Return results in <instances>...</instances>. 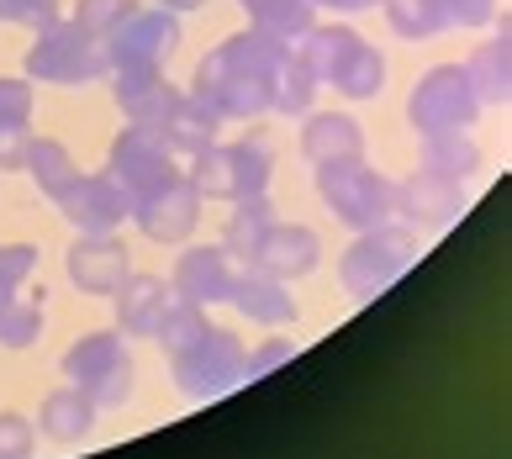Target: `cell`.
<instances>
[{
	"label": "cell",
	"mask_w": 512,
	"mask_h": 459,
	"mask_svg": "<svg viewBox=\"0 0 512 459\" xmlns=\"http://www.w3.org/2000/svg\"><path fill=\"white\" fill-rule=\"evenodd\" d=\"M286 53L291 43H280V37L259 32V27H243L196 64L191 95H201L222 122H254L270 111V85Z\"/></svg>",
	"instance_id": "obj_1"
},
{
	"label": "cell",
	"mask_w": 512,
	"mask_h": 459,
	"mask_svg": "<svg viewBox=\"0 0 512 459\" xmlns=\"http://www.w3.org/2000/svg\"><path fill=\"white\" fill-rule=\"evenodd\" d=\"M291 48L312 69V80L333 85L344 101H375L386 90V53L370 37H359L349 22H312Z\"/></svg>",
	"instance_id": "obj_2"
},
{
	"label": "cell",
	"mask_w": 512,
	"mask_h": 459,
	"mask_svg": "<svg viewBox=\"0 0 512 459\" xmlns=\"http://www.w3.org/2000/svg\"><path fill=\"white\" fill-rule=\"evenodd\" d=\"M191 185L201 190V201H249L270 190L275 175V148L270 138H243V143H212L206 153L191 159Z\"/></svg>",
	"instance_id": "obj_3"
},
{
	"label": "cell",
	"mask_w": 512,
	"mask_h": 459,
	"mask_svg": "<svg viewBox=\"0 0 512 459\" xmlns=\"http://www.w3.org/2000/svg\"><path fill=\"white\" fill-rule=\"evenodd\" d=\"M22 64H27V80H37V85H96L111 74L101 37L74 27L69 16L32 32V48H27Z\"/></svg>",
	"instance_id": "obj_4"
},
{
	"label": "cell",
	"mask_w": 512,
	"mask_h": 459,
	"mask_svg": "<svg viewBox=\"0 0 512 459\" xmlns=\"http://www.w3.org/2000/svg\"><path fill=\"white\" fill-rule=\"evenodd\" d=\"M412 264H417V233L402 222H381L349 243V254L338 259V280H344L349 296L370 301V296L391 291Z\"/></svg>",
	"instance_id": "obj_5"
},
{
	"label": "cell",
	"mask_w": 512,
	"mask_h": 459,
	"mask_svg": "<svg viewBox=\"0 0 512 459\" xmlns=\"http://www.w3.org/2000/svg\"><path fill=\"white\" fill-rule=\"evenodd\" d=\"M481 95L470 85L465 64H433L407 95V122L417 138H439V132H470L481 117Z\"/></svg>",
	"instance_id": "obj_6"
},
{
	"label": "cell",
	"mask_w": 512,
	"mask_h": 459,
	"mask_svg": "<svg viewBox=\"0 0 512 459\" xmlns=\"http://www.w3.org/2000/svg\"><path fill=\"white\" fill-rule=\"evenodd\" d=\"M317 196L328 201V212L338 222H349L354 233H370V227L396 217V180H386L381 169H370L365 159L322 164L317 169Z\"/></svg>",
	"instance_id": "obj_7"
},
{
	"label": "cell",
	"mask_w": 512,
	"mask_h": 459,
	"mask_svg": "<svg viewBox=\"0 0 512 459\" xmlns=\"http://www.w3.org/2000/svg\"><path fill=\"white\" fill-rule=\"evenodd\" d=\"M64 375H69V386L101 412V407H122L132 396V375L138 370H132V354H127L122 333H90L64 354Z\"/></svg>",
	"instance_id": "obj_8"
},
{
	"label": "cell",
	"mask_w": 512,
	"mask_h": 459,
	"mask_svg": "<svg viewBox=\"0 0 512 459\" xmlns=\"http://www.w3.org/2000/svg\"><path fill=\"white\" fill-rule=\"evenodd\" d=\"M111 74L117 69H164L180 53V16L159 6H138L117 32L101 37Z\"/></svg>",
	"instance_id": "obj_9"
},
{
	"label": "cell",
	"mask_w": 512,
	"mask_h": 459,
	"mask_svg": "<svg viewBox=\"0 0 512 459\" xmlns=\"http://www.w3.org/2000/svg\"><path fill=\"white\" fill-rule=\"evenodd\" d=\"M106 175L117 180L132 201H143L148 190H159V185H169L175 175H185L180 169V159L169 153V143L159 138L154 127H122L117 138H111V159H106Z\"/></svg>",
	"instance_id": "obj_10"
},
{
	"label": "cell",
	"mask_w": 512,
	"mask_h": 459,
	"mask_svg": "<svg viewBox=\"0 0 512 459\" xmlns=\"http://www.w3.org/2000/svg\"><path fill=\"white\" fill-rule=\"evenodd\" d=\"M243 354L249 349H243L227 328H206L191 349L175 354L169 365H175V380H180L185 396H222L243 380Z\"/></svg>",
	"instance_id": "obj_11"
},
{
	"label": "cell",
	"mask_w": 512,
	"mask_h": 459,
	"mask_svg": "<svg viewBox=\"0 0 512 459\" xmlns=\"http://www.w3.org/2000/svg\"><path fill=\"white\" fill-rule=\"evenodd\" d=\"M59 212L80 227V233H117V227L132 217V196L101 169V175H74L59 196Z\"/></svg>",
	"instance_id": "obj_12"
},
{
	"label": "cell",
	"mask_w": 512,
	"mask_h": 459,
	"mask_svg": "<svg viewBox=\"0 0 512 459\" xmlns=\"http://www.w3.org/2000/svg\"><path fill=\"white\" fill-rule=\"evenodd\" d=\"M322 264V238L312 233L307 222H270L259 233V243L249 248V270L275 275V280H301Z\"/></svg>",
	"instance_id": "obj_13"
},
{
	"label": "cell",
	"mask_w": 512,
	"mask_h": 459,
	"mask_svg": "<svg viewBox=\"0 0 512 459\" xmlns=\"http://www.w3.org/2000/svg\"><path fill=\"white\" fill-rule=\"evenodd\" d=\"M132 222H138L143 238H154V243L191 238L196 222H201V190L191 185V175H175L169 185L148 190L143 201H132Z\"/></svg>",
	"instance_id": "obj_14"
},
{
	"label": "cell",
	"mask_w": 512,
	"mask_h": 459,
	"mask_svg": "<svg viewBox=\"0 0 512 459\" xmlns=\"http://www.w3.org/2000/svg\"><path fill=\"white\" fill-rule=\"evenodd\" d=\"M111 95H117L122 117L132 127H154L159 132L185 90L169 80L164 69H117V74H111Z\"/></svg>",
	"instance_id": "obj_15"
},
{
	"label": "cell",
	"mask_w": 512,
	"mask_h": 459,
	"mask_svg": "<svg viewBox=\"0 0 512 459\" xmlns=\"http://www.w3.org/2000/svg\"><path fill=\"white\" fill-rule=\"evenodd\" d=\"M460 212H465V185L460 180L417 169L412 180L396 185V217H402V227H444Z\"/></svg>",
	"instance_id": "obj_16"
},
{
	"label": "cell",
	"mask_w": 512,
	"mask_h": 459,
	"mask_svg": "<svg viewBox=\"0 0 512 459\" xmlns=\"http://www.w3.org/2000/svg\"><path fill=\"white\" fill-rule=\"evenodd\" d=\"M64 270L85 296H117V285L132 275L127 270V248L111 233H80V243H74L69 259H64Z\"/></svg>",
	"instance_id": "obj_17"
},
{
	"label": "cell",
	"mask_w": 512,
	"mask_h": 459,
	"mask_svg": "<svg viewBox=\"0 0 512 459\" xmlns=\"http://www.w3.org/2000/svg\"><path fill=\"white\" fill-rule=\"evenodd\" d=\"M233 280H238V264L227 248H185L180 264H175V296L180 301H196V306H217L233 296Z\"/></svg>",
	"instance_id": "obj_18"
},
{
	"label": "cell",
	"mask_w": 512,
	"mask_h": 459,
	"mask_svg": "<svg viewBox=\"0 0 512 459\" xmlns=\"http://www.w3.org/2000/svg\"><path fill=\"white\" fill-rule=\"evenodd\" d=\"M301 159L307 164H349V159H365V127L344 111H307L301 117Z\"/></svg>",
	"instance_id": "obj_19"
},
{
	"label": "cell",
	"mask_w": 512,
	"mask_h": 459,
	"mask_svg": "<svg viewBox=\"0 0 512 459\" xmlns=\"http://www.w3.org/2000/svg\"><path fill=\"white\" fill-rule=\"evenodd\" d=\"M175 306V285L159 275H127L117 285V322L132 338H154V328L164 322V312Z\"/></svg>",
	"instance_id": "obj_20"
},
{
	"label": "cell",
	"mask_w": 512,
	"mask_h": 459,
	"mask_svg": "<svg viewBox=\"0 0 512 459\" xmlns=\"http://www.w3.org/2000/svg\"><path fill=\"white\" fill-rule=\"evenodd\" d=\"M159 138L169 143L175 159H196V153H206L212 143H222V117L201 101V95L185 90L175 101V111H169V122L159 127Z\"/></svg>",
	"instance_id": "obj_21"
},
{
	"label": "cell",
	"mask_w": 512,
	"mask_h": 459,
	"mask_svg": "<svg viewBox=\"0 0 512 459\" xmlns=\"http://www.w3.org/2000/svg\"><path fill=\"white\" fill-rule=\"evenodd\" d=\"M227 301H233L249 322H259V328H291V322H296V301L286 291V280L259 275V270H238L233 296H227Z\"/></svg>",
	"instance_id": "obj_22"
},
{
	"label": "cell",
	"mask_w": 512,
	"mask_h": 459,
	"mask_svg": "<svg viewBox=\"0 0 512 459\" xmlns=\"http://www.w3.org/2000/svg\"><path fill=\"white\" fill-rule=\"evenodd\" d=\"M465 74H470V85H476L481 106H507V95H512V43H507V32L486 37V43L465 59Z\"/></svg>",
	"instance_id": "obj_23"
},
{
	"label": "cell",
	"mask_w": 512,
	"mask_h": 459,
	"mask_svg": "<svg viewBox=\"0 0 512 459\" xmlns=\"http://www.w3.org/2000/svg\"><path fill=\"white\" fill-rule=\"evenodd\" d=\"M428 175H444V180H470L481 169V143L470 132H439V138H423V164Z\"/></svg>",
	"instance_id": "obj_24"
},
{
	"label": "cell",
	"mask_w": 512,
	"mask_h": 459,
	"mask_svg": "<svg viewBox=\"0 0 512 459\" xmlns=\"http://www.w3.org/2000/svg\"><path fill=\"white\" fill-rule=\"evenodd\" d=\"M238 6H243V16H249V27L280 37V43H296V37L317 22L312 0H238Z\"/></svg>",
	"instance_id": "obj_25"
},
{
	"label": "cell",
	"mask_w": 512,
	"mask_h": 459,
	"mask_svg": "<svg viewBox=\"0 0 512 459\" xmlns=\"http://www.w3.org/2000/svg\"><path fill=\"white\" fill-rule=\"evenodd\" d=\"M37 423H43V433L53 438V444H80V438L90 433V423H96V407H90L74 386H64V391H53L43 401Z\"/></svg>",
	"instance_id": "obj_26"
},
{
	"label": "cell",
	"mask_w": 512,
	"mask_h": 459,
	"mask_svg": "<svg viewBox=\"0 0 512 459\" xmlns=\"http://www.w3.org/2000/svg\"><path fill=\"white\" fill-rule=\"evenodd\" d=\"M317 80H312V69L296 59V48L280 59V69H275V85H270V111L275 117H307L312 111V101H317Z\"/></svg>",
	"instance_id": "obj_27"
},
{
	"label": "cell",
	"mask_w": 512,
	"mask_h": 459,
	"mask_svg": "<svg viewBox=\"0 0 512 459\" xmlns=\"http://www.w3.org/2000/svg\"><path fill=\"white\" fill-rule=\"evenodd\" d=\"M22 169L37 180V190H43V196H59V190L80 175V169H74V159H69V148H64L59 138H32Z\"/></svg>",
	"instance_id": "obj_28"
},
{
	"label": "cell",
	"mask_w": 512,
	"mask_h": 459,
	"mask_svg": "<svg viewBox=\"0 0 512 459\" xmlns=\"http://www.w3.org/2000/svg\"><path fill=\"white\" fill-rule=\"evenodd\" d=\"M381 11H386L391 32H396V37H407V43H423V37L449 32L439 0H381Z\"/></svg>",
	"instance_id": "obj_29"
},
{
	"label": "cell",
	"mask_w": 512,
	"mask_h": 459,
	"mask_svg": "<svg viewBox=\"0 0 512 459\" xmlns=\"http://www.w3.org/2000/svg\"><path fill=\"white\" fill-rule=\"evenodd\" d=\"M270 222H275L270 196L233 201V217H227V238H222V248H227V254H243V259H249V248L259 243V233H264Z\"/></svg>",
	"instance_id": "obj_30"
},
{
	"label": "cell",
	"mask_w": 512,
	"mask_h": 459,
	"mask_svg": "<svg viewBox=\"0 0 512 459\" xmlns=\"http://www.w3.org/2000/svg\"><path fill=\"white\" fill-rule=\"evenodd\" d=\"M201 333H206V306H196V301H180V296H175V306L164 312V322L154 328V338L164 343V354H169V359L185 354V349H191V343H196Z\"/></svg>",
	"instance_id": "obj_31"
},
{
	"label": "cell",
	"mask_w": 512,
	"mask_h": 459,
	"mask_svg": "<svg viewBox=\"0 0 512 459\" xmlns=\"http://www.w3.org/2000/svg\"><path fill=\"white\" fill-rule=\"evenodd\" d=\"M32 338H43V301H0V343L6 349H27Z\"/></svg>",
	"instance_id": "obj_32"
},
{
	"label": "cell",
	"mask_w": 512,
	"mask_h": 459,
	"mask_svg": "<svg viewBox=\"0 0 512 459\" xmlns=\"http://www.w3.org/2000/svg\"><path fill=\"white\" fill-rule=\"evenodd\" d=\"M132 11H138V0H74L69 22L85 27L90 37H106V32H117Z\"/></svg>",
	"instance_id": "obj_33"
},
{
	"label": "cell",
	"mask_w": 512,
	"mask_h": 459,
	"mask_svg": "<svg viewBox=\"0 0 512 459\" xmlns=\"http://www.w3.org/2000/svg\"><path fill=\"white\" fill-rule=\"evenodd\" d=\"M32 111H37V95H32V80H6L0 74V127H32Z\"/></svg>",
	"instance_id": "obj_34"
},
{
	"label": "cell",
	"mask_w": 512,
	"mask_h": 459,
	"mask_svg": "<svg viewBox=\"0 0 512 459\" xmlns=\"http://www.w3.org/2000/svg\"><path fill=\"white\" fill-rule=\"evenodd\" d=\"M64 16V0H0V22L6 27H48V22H59Z\"/></svg>",
	"instance_id": "obj_35"
},
{
	"label": "cell",
	"mask_w": 512,
	"mask_h": 459,
	"mask_svg": "<svg viewBox=\"0 0 512 459\" xmlns=\"http://www.w3.org/2000/svg\"><path fill=\"white\" fill-rule=\"evenodd\" d=\"M32 270H37V248H27V243H6V248H0V296H11L16 285H27Z\"/></svg>",
	"instance_id": "obj_36"
},
{
	"label": "cell",
	"mask_w": 512,
	"mask_h": 459,
	"mask_svg": "<svg viewBox=\"0 0 512 459\" xmlns=\"http://www.w3.org/2000/svg\"><path fill=\"white\" fill-rule=\"evenodd\" d=\"M291 354H296V343H291V338H270V343H259L254 354H243V380H259V375H270L275 365H286Z\"/></svg>",
	"instance_id": "obj_37"
},
{
	"label": "cell",
	"mask_w": 512,
	"mask_h": 459,
	"mask_svg": "<svg viewBox=\"0 0 512 459\" xmlns=\"http://www.w3.org/2000/svg\"><path fill=\"white\" fill-rule=\"evenodd\" d=\"M439 6L449 27H491L497 16V0H439Z\"/></svg>",
	"instance_id": "obj_38"
},
{
	"label": "cell",
	"mask_w": 512,
	"mask_h": 459,
	"mask_svg": "<svg viewBox=\"0 0 512 459\" xmlns=\"http://www.w3.org/2000/svg\"><path fill=\"white\" fill-rule=\"evenodd\" d=\"M32 454V423L16 412H0V459H27Z\"/></svg>",
	"instance_id": "obj_39"
},
{
	"label": "cell",
	"mask_w": 512,
	"mask_h": 459,
	"mask_svg": "<svg viewBox=\"0 0 512 459\" xmlns=\"http://www.w3.org/2000/svg\"><path fill=\"white\" fill-rule=\"evenodd\" d=\"M27 143H32L27 127H0V169H22L27 164Z\"/></svg>",
	"instance_id": "obj_40"
},
{
	"label": "cell",
	"mask_w": 512,
	"mask_h": 459,
	"mask_svg": "<svg viewBox=\"0 0 512 459\" xmlns=\"http://www.w3.org/2000/svg\"><path fill=\"white\" fill-rule=\"evenodd\" d=\"M317 11H333V16H359V11H370V6H381V0H312Z\"/></svg>",
	"instance_id": "obj_41"
},
{
	"label": "cell",
	"mask_w": 512,
	"mask_h": 459,
	"mask_svg": "<svg viewBox=\"0 0 512 459\" xmlns=\"http://www.w3.org/2000/svg\"><path fill=\"white\" fill-rule=\"evenodd\" d=\"M206 0H159V11H175V16H185V11H201Z\"/></svg>",
	"instance_id": "obj_42"
}]
</instances>
